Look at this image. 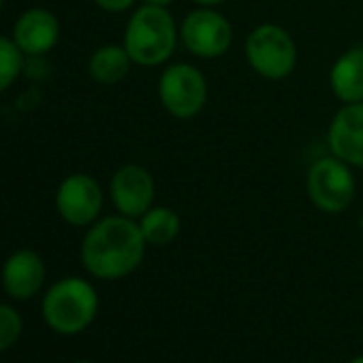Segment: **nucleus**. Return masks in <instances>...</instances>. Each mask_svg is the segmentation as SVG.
I'll return each instance as SVG.
<instances>
[{"label": "nucleus", "mask_w": 363, "mask_h": 363, "mask_svg": "<svg viewBox=\"0 0 363 363\" xmlns=\"http://www.w3.org/2000/svg\"><path fill=\"white\" fill-rule=\"evenodd\" d=\"M145 238L135 218L109 216L92 225L82 244L84 267L101 280H118L133 274L145 255Z\"/></svg>", "instance_id": "f257e3e1"}, {"label": "nucleus", "mask_w": 363, "mask_h": 363, "mask_svg": "<svg viewBox=\"0 0 363 363\" xmlns=\"http://www.w3.org/2000/svg\"><path fill=\"white\" fill-rule=\"evenodd\" d=\"M179 41V28L167 7L141 5L124 30V50L141 67H158L171 60Z\"/></svg>", "instance_id": "f03ea898"}, {"label": "nucleus", "mask_w": 363, "mask_h": 363, "mask_svg": "<svg viewBox=\"0 0 363 363\" xmlns=\"http://www.w3.org/2000/svg\"><path fill=\"white\" fill-rule=\"evenodd\" d=\"M96 310V291L82 278H65L56 282L43 299V316L48 325L62 335L84 331L94 320Z\"/></svg>", "instance_id": "7ed1b4c3"}, {"label": "nucleus", "mask_w": 363, "mask_h": 363, "mask_svg": "<svg viewBox=\"0 0 363 363\" xmlns=\"http://www.w3.org/2000/svg\"><path fill=\"white\" fill-rule=\"evenodd\" d=\"M244 54L250 69L267 82H282L297 67L295 39L289 30L272 22L259 24L248 33Z\"/></svg>", "instance_id": "20e7f679"}, {"label": "nucleus", "mask_w": 363, "mask_h": 363, "mask_svg": "<svg viewBox=\"0 0 363 363\" xmlns=\"http://www.w3.org/2000/svg\"><path fill=\"white\" fill-rule=\"evenodd\" d=\"M306 193L312 206L325 214H342L350 208L357 193L352 167L337 156L314 160L306 175Z\"/></svg>", "instance_id": "39448f33"}, {"label": "nucleus", "mask_w": 363, "mask_h": 363, "mask_svg": "<svg viewBox=\"0 0 363 363\" xmlns=\"http://www.w3.org/2000/svg\"><path fill=\"white\" fill-rule=\"evenodd\" d=\"M158 101L177 120L199 116L208 103V79L203 71L189 62L169 65L158 79Z\"/></svg>", "instance_id": "423d86ee"}, {"label": "nucleus", "mask_w": 363, "mask_h": 363, "mask_svg": "<svg viewBox=\"0 0 363 363\" xmlns=\"http://www.w3.org/2000/svg\"><path fill=\"white\" fill-rule=\"evenodd\" d=\"M179 41L203 60L223 58L233 45V26L216 7H197L179 24Z\"/></svg>", "instance_id": "0eeeda50"}, {"label": "nucleus", "mask_w": 363, "mask_h": 363, "mask_svg": "<svg viewBox=\"0 0 363 363\" xmlns=\"http://www.w3.org/2000/svg\"><path fill=\"white\" fill-rule=\"evenodd\" d=\"M156 197V182L141 164H124L111 177V201L126 218H141Z\"/></svg>", "instance_id": "6e6552de"}, {"label": "nucleus", "mask_w": 363, "mask_h": 363, "mask_svg": "<svg viewBox=\"0 0 363 363\" xmlns=\"http://www.w3.org/2000/svg\"><path fill=\"white\" fill-rule=\"evenodd\" d=\"M60 216L75 227H86L96 220L103 208V193L96 179L84 173L67 177L56 195Z\"/></svg>", "instance_id": "1a4fd4ad"}, {"label": "nucleus", "mask_w": 363, "mask_h": 363, "mask_svg": "<svg viewBox=\"0 0 363 363\" xmlns=\"http://www.w3.org/2000/svg\"><path fill=\"white\" fill-rule=\"evenodd\" d=\"M327 145L346 164L363 169V101L335 111L327 128Z\"/></svg>", "instance_id": "9d476101"}, {"label": "nucleus", "mask_w": 363, "mask_h": 363, "mask_svg": "<svg viewBox=\"0 0 363 363\" xmlns=\"http://www.w3.org/2000/svg\"><path fill=\"white\" fill-rule=\"evenodd\" d=\"M45 280V265L41 257L33 250L16 252L3 269V284L5 291L16 299H28L43 286Z\"/></svg>", "instance_id": "9b49d317"}, {"label": "nucleus", "mask_w": 363, "mask_h": 363, "mask_svg": "<svg viewBox=\"0 0 363 363\" xmlns=\"http://www.w3.org/2000/svg\"><path fill=\"white\" fill-rule=\"evenodd\" d=\"M329 88L344 105L363 101V45L348 48L335 58L329 69Z\"/></svg>", "instance_id": "f8f14e48"}, {"label": "nucleus", "mask_w": 363, "mask_h": 363, "mask_svg": "<svg viewBox=\"0 0 363 363\" xmlns=\"http://www.w3.org/2000/svg\"><path fill=\"white\" fill-rule=\"evenodd\" d=\"M58 20L45 9H33L16 24V45L30 56L50 52L58 41Z\"/></svg>", "instance_id": "ddd939ff"}, {"label": "nucleus", "mask_w": 363, "mask_h": 363, "mask_svg": "<svg viewBox=\"0 0 363 363\" xmlns=\"http://www.w3.org/2000/svg\"><path fill=\"white\" fill-rule=\"evenodd\" d=\"M130 65L133 60L124 45H105L92 54L88 71L99 84H118L128 75Z\"/></svg>", "instance_id": "4468645a"}, {"label": "nucleus", "mask_w": 363, "mask_h": 363, "mask_svg": "<svg viewBox=\"0 0 363 363\" xmlns=\"http://www.w3.org/2000/svg\"><path fill=\"white\" fill-rule=\"evenodd\" d=\"M139 229L145 238L147 244L152 246H167L175 242L179 235L182 223L179 216L167 208V206H152L141 218H139Z\"/></svg>", "instance_id": "2eb2a0df"}, {"label": "nucleus", "mask_w": 363, "mask_h": 363, "mask_svg": "<svg viewBox=\"0 0 363 363\" xmlns=\"http://www.w3.org/2000/svg\"><path fill=\"white\" fill-rule=\"evenodd\" d=\"M22 50L9 39L0 37V92L7 90L22 71Z\"/></svg>", "instance_id": "dca6fc26"}, {"label": "nucleus", "mask_w": 363, "mask_h": 363, "mask_svg": "<svg viewBox=\"0 0 363 363\" xmlns=\"http://www.w3.org/2000/svg\"><path fill=\"white\" fill-rule=\"evenodd\" d=\"M22 335V318L20 314L11 308L0 303V352L11 348L18 337Z\"/></svg>", "instance_id": "f3484780"}, {"label": "nucleus", "mask_w": 363, "mask_h": 363, "mask_svg": "<svg viewBox=\"0 0 363 363\" xmlns=\"http://www.w3.org/2000/svg\"><path fill=\"white\" fill-rule=\"evenodd\" d=\"M94 3L105 9V11H111V13H120V11H126L135 5V0H94Z\"/></svg>", "instance_id": "a211bd4d"}, {"label": "nucleus", "mask_w": 363, "mask_h": 363, "mask_svg": "<svg viewBox=\"0 0 363 363\" xmlns=\"http://www.w3.org/2000/svg\"><path fill=\"white\" fill-rule=\"evenodd\" d=\"M143 5H154V7H167L169 9V5H173L175 0H141Z\"/></svg>", "instance_id": "6ab92c4d"}, {"label": "nucleus", "mask_w": 363, "mask_h": 363, "mask_svg": "<svg viewBox=\"0 0 363 363\" xmlns=\"http://www.w3.org/2000/svg\"><path fill=\"white\" fill-rule=\"evenodd\" d=\"M193 3L197 7H218V5L225 3V0H193Z\"/></svg>", "instance_id": "aec40b11"}, {"label": "nucleus", "mask_w": 363, "mask_h": 363, "mask_svg": "<svg viewBox=\"0 0 363 363\" xmlns=\"http://www.w3.org/2000/svg\"><path fill=\"white\" fill-rule=\"evenodd\" d=\"M359 229H361V231H363V214H361V216H359Z\"/></svg>", "instance_id": "412c9836"}, {"label": "nucleus", "mask_w": 363, "mask_h": 363, "mask_svg": "<svg viewBox=\"0 0 363 363\" xmlns=\"http://www.w3.org/2000/svg\"><path fill=\"white\" fill-rule=\"evenodd\" d=\"M350 363H363V357H357V359H352Z\"/></svg>", "instance_id": "4be33fe9"}, {"label": "nucleus", "mask_w": 363, "mask_h": 363, "mask_svg": "<svg viewBox=\"0 0 363 363\" xmlns=\"http://www.w3.org/2000/svg\"><path fill=\"white\" fill-rule=\"evenodd\" d=\"M75 363H88V361H75Z\"/></svg>", "instance_id": "5701e85b"}, {"label": "nucleus", "mask_w": 363, "mask_h": 363, "mask_svg": "<svg viewBox=\"0 0 363 363\" xmlns=\"http://www.w3.org/2000/svg\"><path fill=\"white\" fill-rule=\"evenodd\" d=\"M0 7H3V0H0Z\"/></svg>", "instance_id": "b1692460"}]
</instances>
